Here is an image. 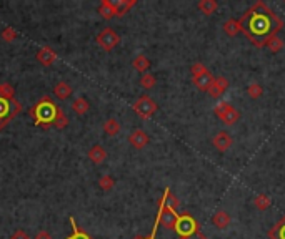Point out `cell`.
I'll use <instances>...</instances> for the list:
<instances>
[{
  "label": "cell",
  "mask_w": 285,
  "mask_h": 239,
  "mask_svg": "<svg viewBox=\"0 0 285 239\" xmlns=\"http://www.w3.org/2000/svg\"><path fill=\"white\" fill-rule=\"evenodd\" d=\"M22 111V105L17 100H7L0 96V130H3L15 118L19 113Z\"/></svg>",
  "instance_id": "3"
},
{
  "label": "cell",
  "mask_w": 285,
  "mask_h": 239,
  "mask_svg": "<svg viewBox=\"0 0 285 239\" xmlns=\"http://www.w3.org/2000/svg\"><path fill=\"white\" fill-rule=\"evenodd\" d=\"M0 37H2V40H3V42L10 43V42H14V40L17 39V37H19V33H17L12 27H7V28H3V30H2V33H0Z\"/></svg>",
  "instance_id": "31"
},
{
  "label": "cell",
  "mask_w": 285,
  "mask_h": 239,
  "mask_svg": "<svg viewBox=\"0 0 285 239\" xmlns=\"http://www.w3.org/2000/svg\"><path fill=\"white\" fill-rule=\"evenodd\" d=\"M262 93H263V88H262L260 83H250V85L247 87V95H249L252 100L260 98Z\"/></svg>",
  "instance_id": "27"
},
{
  "label": "cell",
  "mask_w": 285,
  "mask_h": 239,
  "mask_svg": "<svg viewBox=\"0 0 285 239\" xmlns=\"http://www.w3.org/2000/svg\"><path fill=\"white\" fill-rule=\"evenodd\" d=\"M72 95V87L67 82H58L55 87H53V96L58 100H67Z\"/></svg>",
  "instance_id": "14"
},
{
  "label": "cell",
  "mask_w": 285,
  "mask_h": 239,
  "mask_svg": "<svg viewBox=\"0 0 285 239\" xmlns=\"http://www.w3.org/2000/svg\"><path fill=\"white\" fill-rule=\"evenodd\" d=\"M70 224H72V229H74V239H90V236L87 233H83L80 228L77 226V223H75L74 217H70Z\"/></svg>",
  "instance_id": "32"
},
{
  "label": "cell",
  "mask_w": 285,
  "mask_h": 239,
  "mask_svg": "<svg viewBox=\"0 0 285 239\" xmlns=\"http://www.w3.org/2000/svg\"><path fill=\"white\" fill-rule=\"evenodd\" d=\"M132 66H133V68H135L139 73L144 75V73H147V70L150 68V60H149V58H147L145 55H142V53H140V55H137L135 58H133Z\"/></svg>",
  "instance_id": "17"
},
{
  "label": "cell",
  "mask_w": 285,
  "mask_h": 239,
  "mask_svg": "<svg viewBox=\"0 0 285 239\" xmlns=\"http://www.w3.org/2000/svg\"><path fill=\"white\" fill-rule=\"evenodd\" d=\"M89 159L94 163V165H102V163L107 159V152L100 145H94L89 150Z\"/></svg>",
  "instance_id": "11"
},
{
  "label": "cell",
  "mask_w": 285,
  "mask_h": 239,
  "mask_svg": "<svg viewBox=\"0 0 285 239\" xmlns=\"http://www.w3.org/2000/svg\"><path fill=\"white\" fill-rule=\"evenodd\" d=\"M240 32L255 47H265L267 40L282 30L284 22L265 2L259 0L238 20Z\"/></svg>",
  "instance_id": "1"
},
{
  "label": "cell",
  "mask_w": 285,
  "mask_h": 239,
  "mask_svg": "<svg viewBox=\"0 0 285 239\" xmlns=\"http://www.w3.org/2000/svg\"><path fill=\"white\" fill-rule=\"evenodd\" d=\"M213 75L210 72H205L202 75H199V77H195V78H192V82H194V85L199 88V90H202V91H207L208 90V87L212 85V82H213Z\"/></svg>",
  "instance_id": "12"
},
{
  "label": "cell",
  "mask_w": 285,
  "mask_h": 239,
  "mask_svg": "<svg viewBox=\"0 0 285 239\" xmlns=\"http://www.w3.org/2000/svg\"><path fill=\"white\" fill-rule=\"evenodd\" d=\"M224 32L227 33L229 37H235L238 32H240V25H238V20L229 19L227 22L224 23Z\"/></svg>",
  "instance_id": "23"
},
{
  "label": "cell",
  "mask_w": 285,
  "mask_h": 239,
  "mask_svg": "<svg viewBox=\"0 0 285 239\" xmlns=\"http://www.w3.org/2000/svg\"><path fill=\"white\" fill-rule=\"evenodd\" d=\"M99 14L102 15L104 19H107V20H110V19H114V17H117L115 8H114V5H112L110 0H102V3H100V7H99Z\"/></svg>",
  "instance_id": "18"
},
{
  "label": "cell",
  "mask_w": 285,
  "mask_h": 239,
  "mask_svg": "<svg viewBox=\"0 0 285 239\" xmlns=\"http://www.w3.org/2000/svg\"><path fill=\"white\" fill-rule=\"evenodd\" d=\"M265 47L269 48V52H270V53H279L280 50L284 48V40H282V39H279V37L275 35V37H272V39L267 40Z\"/></svg>",
  "instance_id": "24"
},
{
  "label": "cell",
  "mask_w": 285,
  "mask_h": 239,
  "mask_svg": "<svg viewBox=\"0 0 285 239\" xmlns=\"http://www.w3.org/2000/svg\"><path fill=\"white\" fill-rule=\"evenodd\" d=\"M150 138L149 135L144 131V130H133V131L129 135V143H130V146H133L135 150H142L145 148L147 145H149Z\"/></svg>",
  "instance_id": "8"
},
{
  "label": "cell",
  "mask_w": 285,
  "mask_h": 239,
  "mask_svg": "<svg viewBox=\"0 0 285 239\" xmlns=\"http://www.w3.org/2000/svg\"><path fill=\"white\" fill-rule=\"evenodd\" d=\"M58 105H55L50 100V96H44L35 107L30 108V116L35 120V125L44 130H49L53 125V120L57 116Z\"/></svg>",
  "instance_id": "2"
},
{
  "label": "cell",
  "mask_w": 285,
  "mask_h": 239,
  "mask_svg": "<svg viewBox=\"0 0 285 239\" xmlns=\"http://www.w3.org/2000/svg\"><path fill=\"white\" fill-rule=\"evenodd\" d=\"M10 239H32V238L28 236L25 231H22V229H19V231H15L14 234H12Z\"/></svg>",
  "instance_id": "35"
},
{
  "label": "cell",
  "mask_w": 285,
  "mask_h": 239,
  "mask_svg": "<svg viewBox=\"0 0 285 239\" xmlns=\"http://www.w3.org/2000/svg\"><path fill=\"white\" fill-rule=\"evenodd\" d=\"M229 102H219L215 105V107H213V113H215V116L217 118H220L222 115H224V111L227 110V107H229Z\"/></svg>",
  "instance_id": "34"
},
{
  "label": "cell",
  "mask_w": 285,
  "mask_h": 239,
  "mask_svg": "<svg viewBox=\"0 0 285 239\" xmlns=\"http://www.w3.org/2000/svg\"><path fill=\"white\" fill-rule=\"evenodd\" d=\"M135 3H137L135 0H117V2H112V5H114V8H115L117 17H122V15L127 14Z\"/></svg>",
  "instance_id": "16"
},
{
  "label": "cell",
  "mask_w": 285,
  "mask_h": 239,
  "mask_svg": "<svg viewBox=\"0 0 285 239\" xmlns=\"http://www.w3.org/2000/svg\"><path fill=\"white\" fill-rule=\"evenodd\" d=\"M142 239H155V238H152V236H149V238H142Z\"/></svg>",
  "instance_id": "38"
},
{
  "label": "cell",
  "mask_w": 285,
  "mask_h": 239,
  "mask_svg": "<svg viewBox=\"0 0 285 239\" xmlns=\"http://www.w3.org/2000/svg\"><path fill=\"white\" fill-rule=\"evenodd\" d=\"M217 2L215 0H200L199 2V10L202 12L204 15H213L217 12Z\"/></svg>",
  "instance_id": "20"
},
{
  "label": "cell",
  "mask_w": 285,
  "mask_h": 239,
  "mask_svg": "<svg viewBox=\"0 0 285 239\" xmlns=\"http://www.w3.org/2000/svg\"><path fill=\"white\" fill-rule=\"evenodd\" d=\"M99 186L102 188L104 191H110L112 188L115 186V179L112 178L110 174H104L102 178L99 179Z\"/></svg>",
  "instance_id": "30"
},
{
  "label": "cell",
  "mask_w": 285,
  "mask_h": 239,
  "mask_svg": "<svg viewBox=\"0 0 285 239\" xmlns=\"http://www.w3.org/2000/svg\"><path fill=\"white\" fill-rule=\"evenodd\" d=\"M155 83H157V80H155L152 73H144L140 77V85L142 88H145V90H152L155 87Z\"/></svg>",
  "instance_id": "28"
},
{
  "label": "cell",
  "mask_w": 285,
  "mask_h": 239,
  "mask_svg": "<svg viewBox=\"0 0 285 239\" xmlns=\"http://www.w3.org/2000/svg\"><path fill=\"white\" fill-rule=\"evenodd\" d=\"M133 239H142V238H140V236H137V238H133Z\"/></svg>",
  "instance_id": "39"
},
{
  "label": "cell",
  "mask_w": 285,
  "mask_h": 239,
  "mask_svg": "<svg viewBox=\"0 0 285 239\" xmlns=\"http://www.w3.org/2000/svg\"><path fill=\"white\" fill-rule=\"evenodd\" d=\"M0 96L7 100H14L15 98V90L10 83H0Z\"/></svg>",
  "instance_id": "29"
},
{
  "label": "cell",
  "mask_w": 285,
  "mask_h": 239,
  "mask_svg": "<svg viewBox=\"0 0 285 239\" xmlns=\"http://www.w3.org/2000/svg\"><path fill=\"white\" fill-rule=\"evenodd\" d=\"M180 239H208L202 231H199L197 234H194V236H190V238H180Z\"/></svg>",
  "instance_id": "37"
},
{
  "label": "cell",
  "mask_w": 285,
  "mask_h": 239,
  "mask_svg": "<svg viewBox=\"0 0 285 239\" xmlns=\"http://www.w3.org/2000/svg\"><path fill=\"white\" fill-rule=\"evenodd\" d=\"M212 143L215 146L217 152L225 153V152H229L230 146H232V136H230L227 131H219L212 138Z\"/></svg>",
  "instance_id": "9"
},
{
  "label": "cell",
  "mask_w": 285,
  "mask_h": 239,
  "mask_svg": "<svg viewBox=\"0 0 285 239\" xmlns=\"http://www.w3.org/2000/svg\"><path fill=\"white\" fill-rule=\"evenodd\" d=\"M174 231L179 234V238H190L199 233L200 228H199V223L190 215H179Z\"/></svg>",
  "instance_id": "4"
},
{
  "label": "cell",
  "mask_w": 285,
  "mask_h": 239,
  "mask_svg": "<svg viewBox=\"0 0 285 239\" xmlns=\"http://www.w3.org/2000/svg\"><path fill=\"white\" fill-rule=\"evenodd\" d=\"M254 204H255V208H257V209H260V211H265V209L270 208L272 201H270V198L267 195H259V196H255Z\"/></svg>",
  "instance_id": "26"
},
{
  "label": "cell",
  "mask_w": 285,
  "mask_h": 239,
  "mask_svg": "<svg viewBox=\"0 0 285 239\" xmlns=\"http://www.w3.org/2000/svg\"><path fill=\"white\" fill-rule=\"evenodd\" d=\"M72 110L77 113V115H85V113L90 110V103L87 102V100L83 98V96H78V98L74 100Z\"/></svg>",
  "instance_id": "19"
},
{
  "label": "cell",
  "mask_w": 285,
  "mask_h": 239,
  "mask_svg": "<svg viewBox=\"0 0 285 239\" xmlns=\"http://www.w3.org/2000/svg\"><path fill=\"white\" fill-rule=\"evenodd\" d=\"M119 42H120V37L117 35L112 28H104V30L97 35V43L105 50V52L114 50L117 45H119Z\"/></svg>",
  "instance_id": "6"
},
{
  "label": "cell",
  "mask_w": 285,
  "mask_h": 239,
  "mask_svg": "<svg viewBox=\"0 0 285 239\" xmlns=\"http://www.w3.org/2000/svg\"><path fill=\"white\" fill-rule=\"evenodd\" d=\"M33 239H53L52 236H50V233L49 231H39L35 234V238Z\"/></svg>",
  "instance_id": "36"
},
{
  "label": "cell",
  "mask_w": 285,
  "mask_h": 239,
  "mask_svg": "<svg viewBox=\"0 0 285 239\" xmlns=\"http://www.w3.org/2000/svg\"><path fill=\"white\" fill-rule=\"evenodd\" d=\"M104 131H105L108 136H115L117 133L120 131V123L115 118H108L105 123H104Z\"/></svg>",
  "instance_id": "22"
},
{
  "label": "cell",
  "mask_w": 285,
  "mask_h": 239,
  "mask_svg": "<svg viewBox=\"0 0 285 239\" xmlns=\"http://www.w3.org/2000/svg\"><path fill=\"white\" fill-rule=\"evenodd\" d=\"M35 58L40 65L50 66V65H53V62L57 60V53L53 52V48H50V47H42L39 52H37Z\"/></svg>",
  "instance_id": "10"
},
{
  "label": "cell",
  "mask_w": 285,
  "mask_h": 239,
  "mask_svg": "<svg viewBox=\"0 0 285 239\" xmlns=\"http://www.w3.org/2000/svg\"><path fill=\"white\" fill-rule=\"evenodd\" d=\"M67 239H74V236H70V238H67Z\"/></svg>",
  "instance_id": "40"
},
{
  "label": "cell",
  "mask_w": 285,
  "mask_h": 239,
  "mask_svg": "<svg viewBox=\"0 0 285 239\" xmlns=\"http://www.w3.org/2000/svg\"><path fill=\"white\" fill-rule=\"evenodd\" d=\"M238 118H240V113H238L237 108L232 107V105H229L227 110L224 111V115L220 116L222 123L227 125V127H230V125H233V123H237Z\"/></svg>",
  "instance_id": "13"
},
{
  "label": "cell",
  "mask_w": 285,
  "mask_h": 239,
  "mask_svg": "<svg viewBox=\"0 0 285 239\" xmlns=\"http://www.w3.org/2000/svg\"><path fill=\"white\" fill-rule=\"evenodd\" d=\"M133 111H135L140 118L147 120V118H150V116H154V113L157 111V103H155L150 96L144 95L133 103Z\"/></svg>",
  "instance_id": "5"
},
{
  "label": "cell",
  "mask_w": 285,
  "mask_h": 239,
  "mask_svg": "<svg viewBox=\"0 0 285 239\" xmlns=\"http://www.w3.org/2000/svg\"><path fill=\"white\" fill-rule=\"evenodd\" d=\"M212 223L215 228H219V229H227L229 224H230V216L220 209V211H217L215 215L212 216Z\"/></svg>",
  "instance_id": "15"
},
{
  "label": "cell",
  "mask_w": 285,
  "mask_h": 239,
  "mask_svg": "<svg viewBox=\"0 0 285 239\" xmlns=\"http://www.w3.org/2000/svg\"><path fill=\"white\" fill-rule=\"evenodd\" d=\"M270 239H285V216L269 231Z\"/></svg>",
  "instance_id": "21"
},
{
  "label": "cell",
  "mask_w": 285,
  "mask_h": 239,
  "mask_svg": "<svg viewBox=\"0 0 285 239\" xmlns=\"http://www.w3.org/2000/svg\"><path fill=\"white\" fill-rule=\"evenodd\" d=\"M67 125H69V118H67V115H65V111L62 110L60 107H58V110H57V116H55V120H53V127H55L57 130H64Z\"/></svg>",
  "instance_id": "25"
},
{
  "label": "cell",
  "mask_w": 285,
  "mask_h": 239,
  "mask_svg": "<svg viewBox=\"0 0 285 239\" xmlns=\"http://www.w3.org/2000/svg\"><path fill=\"white\" fill-rule=\"evenodd\" d=\"M229 88V80L225 77H219V78H213L212 85L208 87L207 93L212 96V98H220L222 95L227 91Z\"/></svg>",
  "instance_id": "7"
},
{
  "label": "cell",
  "mask_w": 285,
  "mask_h": 239,
  "mask_svg": "<svg viewBox=\"0 0 285 239\" xmlns=\"http://www.w3.org/2000/svg\"><path fill=\"white\" fill-rule=\"evenodd\" d=\"M190 72H192V78L199 77V75H202L205 72H208V68L205 66L204 64H200V62H197V64H194L190 66Z\"/></svg>",
  "instance_id": "33"
}]
</instances>
